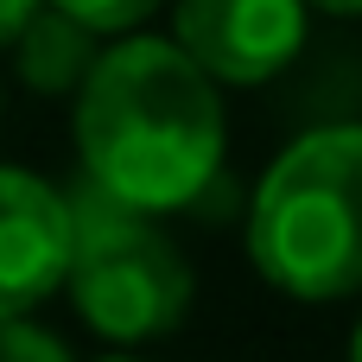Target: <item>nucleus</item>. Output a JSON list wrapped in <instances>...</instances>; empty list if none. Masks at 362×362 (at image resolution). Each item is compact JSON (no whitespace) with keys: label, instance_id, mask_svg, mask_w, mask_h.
<instances>
[{"label":"nucleus","instance_id":"f257e3e1","mask_svg":"<svg viewBox=\"0 0 362 362\" xmlns=\"http://www.w3.org/2000/svg\"><path fill=\"white\" fill-rule=\"evenodd\" d=\"M229 121L216 83L153 32H127L95 51L76 89V153L102 204L172 216L191 210L223 172Z\"/></svg>","mask_w":362,"mask_h":362},{"label":"nucleus","instance_id":"f03ea898","mask_svg":"<svg viewBox=\"0 0 362 362\" xmlns=\"http://www.w3.org/2000/svg\"><path fill=\"white\" fill-rule=\"evenodd\" d=\"M248 261L305 305L362 299V121L299 134L248 204Z\"/></svg>","mask_w":362,"mask_h":362},{"label":"nucleus","instance_id":"7ed1b4c3","mask_svg":"<svg viewBox=\"0 0 362 362\" xmlns=\"http://www.w3.org/2000/svg\"><path fill=\"white\" fill-rule=\"evenodd\" d=\"M70 305L83 325L108 344H153L185 325L197 299V274L178 255V242L121 204H102L95 191L70 204V267H64Z\"/></svg>","mask_w":362,"mask_h":362},{"label":"nucleus","instance_id":"20e7f679","mask_svg":"<svg viewBox=\"0 0 362 362\" xmlns=\"http://www.w3.org/2000/svg\"><path fill=\"white\" fill-rule=\"evenodd\" d=\"M305 0H172V45L223 89L274 83L305 51Z\"/></svg>","mask_w":362,"mask_h":362},{"label":"nucleus","instance_id":"39448f33","mask_svg":"<svg viewBox=\"0 0 362 362\" xmlns=\"http://www.w3.org/2000/svg\"><path fill=\"white\" fill-rule=\"evenodd\" d=\"M70 267V204L25 165H0V325L32 318L64 293Z\"/></svg>","mask_w":362,"mask_h":362},{"label":"nucleus","instance_id":"423d86ee","mask_svg":"<svg viewBox=\"0 0 362 362\" xmlns=\"http://www.w3.org/2000/svg\"><path fill=\"white\" fill-rule=\"evenodd\" d=\"M6 45H13V64H19V83L38 89V95H76L89 64H95V51H102L95 32H83L76 19H64L51 6H38Z\"/></svg>","mask_w":362,"mask_h":362},{"label":"nucleus","instance_id":"0eeeda50","mask_svg":"<svg viewBox=\"0 0 362 362\" xmlns=\"http://www.w3.org/2000/svg\"><path fill=\"white\" fill-rule=\"evenodd\" d=\"M51 13H64V19H76L83 32H95V38H127V32H140L165 0H45Z\"/></svg>","mask_w":362,"mask_h":362},{"label":"nucleus","instance_id":"6e6552de","mask_svg":"<svg viewBox=\"0 0 362 362\" xmlns=\"http://www.w3.org/2000/svg\"><path fill=\"white\" fill-rule=\"evenodd\" d=\"M0 362H70V350L51 331H38L32 318H6L0 325Z\"/></svg>","mask_w":362,"mask_h":362},{"label":"nucleus","instance_id":"1a4fd4ad","mask_svg":"<svg viewBox=\"0 0 362 362\" xmlns=\"http://www.w3.org/2000/svg\"><path fill=\"white\" fill-rule=\"evenodd\" d=\"M38 6H45V0H0V45H6V38H13V32H19Z\"/></svg>","mask_w":362,"mask_h":362},{"label":"nucleus","instance_id":"9d476101","mask_svg":"<svg viewBox=\"0 0 362 362\" xmlns=\"http://www.w3.org/2000/svg\"><path fill=\"white\" fill-rule=\"evenodd\" d=\"M305 13H331V19H362V0H305Z\"/></svg>","mask_w":362,"mask_h":362},{"label":"nucleus","instance_id":"9b49d317","mask_svg":"<svg viewBox=\"0 0 362 362\" xmlns=\"http://www.w3.org/2000/svg\"><path fill=\"white\" fill-rule=\"evenodd\" d=\"M350 362H362V318H356V331H350Z\"/></svg>","mask_w":362,"mask_h":362},{"label":"nucleus","instance_id":"f8f14e48","mask_svg":"<svg viewBox=\"0 0 362 362\" xmlns=\"http://www.w3.org/2000/svg\"><path fill=\"white\" fill-rule=\"evenodd\" d=\"M102 362H140V356H102Z\"/></svg>","mask_w":362,"mask_h":362}]
</instances>
